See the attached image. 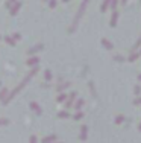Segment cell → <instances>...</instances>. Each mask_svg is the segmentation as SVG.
Listing matches in <instances>:
<instances>
[{
    "instance_id": "1",
    "label": "cell",
    "mask_w": 141,
    "mask_h": 143,
    "mask_svg": "<svg viewBox=\"0 0 141 143\" xmlns=\"http://www.w3.org/2000/svg\"><path fill=\"white\" fill-rule=\"evenodd\" d=\"M137 103H141V99H138V100H137Z\"/></svg>"
}]
</instances>
